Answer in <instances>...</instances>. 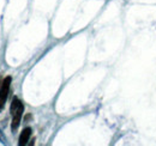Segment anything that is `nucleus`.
<instances>
[{
    "label": "nucleus",
    "instance_id": "obj_3",
    "mask_svg": "<svg viewBox=\"0 0 156 146\" xmlns=\"http://www.w3.org/2000/svg\"><path fill=\"white\" fill-rule=\"evenodd\" d=\"M30 137H31V128H24L23 129V132L20 133V140H18V145L20 146H24L28 144V141H29V139H30Z\"/></svg>",
    "mask_w": 156,
    "mask_h": 146
},
{
    "label": "nucleus",
    "instance_id": "obj_4",
    "mask_svg": "<svg viewBox=\"0 0 156 146\" xmlns=\"http://www.w3.org/2000/svg\"><path fill=\"white\" fill-rule=\"evenodd\" d=\"M2 80H4V79H2V78H1V75H0V88H1V84H2Z\"/></svg>",
    "mask_w": 156,
    "mask_h": 146
},
{
    "label": "nucleus",
    "instance_id": "obj_1",
    "mask_svg": "<svg viewBox=\"0 0 156 146\" xmlns=\"http://www.w3.org/2000/svg\"><path fill=\"white\" fill-rule=\"evenodd\" d=\"M23 113H24V104L17 97H15L13 101H12V104H11V115H12L11 129H12V132H16L17 128L20 127Z\"/></svg>",
    "mask_w": 156,
    "mask_h": 146
},
{
    "label": "nucleus",
    "instance_id": "obj_2",
    "mask_svg": "<svg viewBox=\"0 0 156 146\" xmlns=\"http://www.w3.org/2000/svg\"><path fill=\"white\" fill-rule=\"evenodd\" d=\"M11 83H12V78L10 75H7L6 78H4V80H2V84H1V88H0V111L4 109L5 103L7 101Z\"/></svg>",
    "mask_w": 156,
    "mask_h": 146
}]
</instances>
